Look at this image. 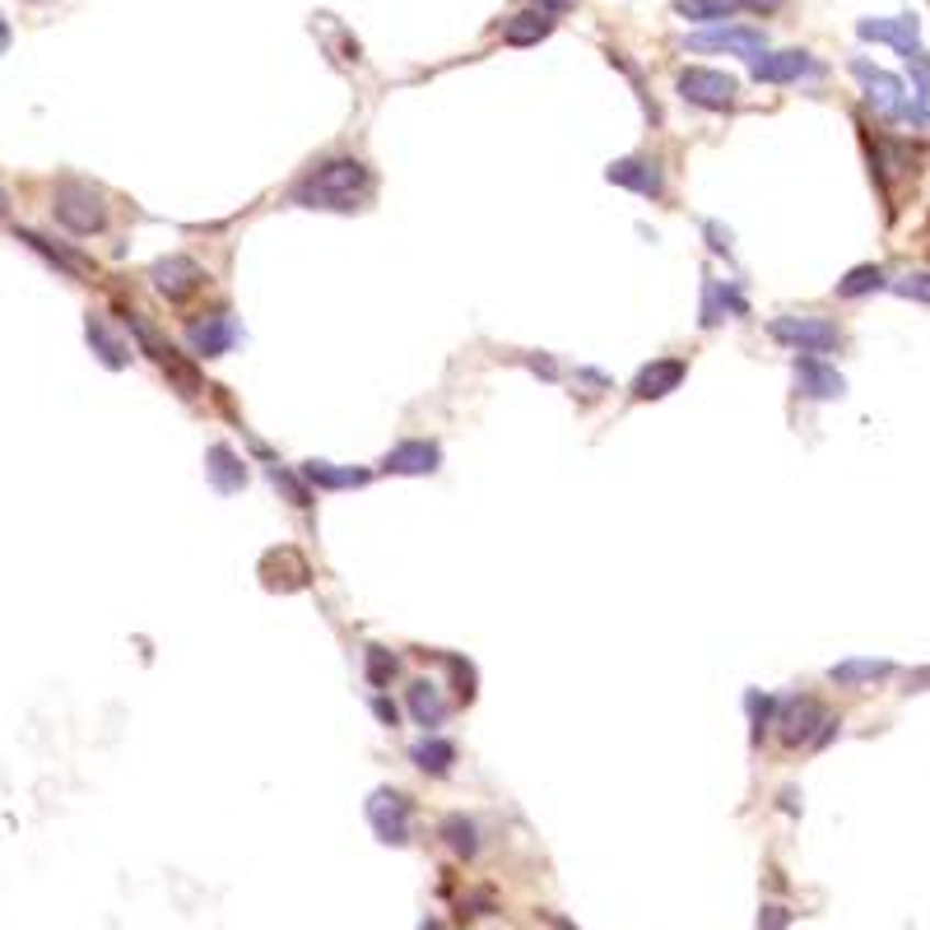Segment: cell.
<instances>
[{
    "label": "cell",
    "mask_w": 930,
    "mask_h": 930,
    "mask_svg": "<svg viewBox=\"0 0 930 930\" xmlns=\"http://www.w3.org/2000/svg\"><path fill=\"white\" fill-rule=\"evenodd\" d=\"M372 195V168L363 158L340 154V158H326L316 164L312 172H303L293 182L289 201L303 205V210H335V214H349V210H363V201Z\"/></svg>",
    "instance_id": "obj_1"
},
{
    "label": "cell",
    "mask_w": 930,
    "mask_h": 930,
    "mask_svg": "<svg viewBox=\"0 0 930 930\" xmlns=\"http://www.w3.org/2000/svg\"><path fill=\"white\" fill-rule=\"evenodd\" d=\"M852 75L861 79V89H865V98H870V108H875V112L894 116V122H912V126H926L930 131V112L921 108L917 93H907L903 79H894V75L879 70V66H870L865 56H856V61H852Z\"/></svg>",
    "instance_id": "obj_2"
},
{
    "label": "cell",
    "mask_w": 930,
    "mask_h": 930,
    "mask_svg": "<svg viewBox=\"0 0 930 930\" xmlns=\"http://www.w3.org/2000/svg\"><path fill=\"white\" fill-rule=\"evenodd\" d=\"M777 736L786 749H823L828 740L838 736V721L828 717V707L819 698H809V694H796V698H786L777 707Z\"/></svg>",
    "instance_id": "obj_3"
},
{
    "label": "cell",
    "mask_w": 930,
    "mask_h": 930,
    "mask_svg": "<svg viewBox=\"0 0 930 930\" xmlns=\"http://www.w3.org/2000/svg\"><path fill=\"white\" fill-rule=\"evenodd\" d=\"M52 214H56V224H61L66 233H75V237H93V233L108 228V201H103V191H93L89 182H61V187H56Z\"/></svg>",
    "instance_id": "obj_4"
},
{
    "label": "cell",
    "mask_w": 930,
    "mask_h": 930,
    "mask_svg": "<svg viewBox=\"0 0 930 930\" xmlns=\"http://www.w3.org/2000/svg\"><path fill=\"white\" fill-rule=\"evenodd\" d=\"M773 340L786 345V349H796V354H809V359H823V354H833L842 349V326L838 322H828V316H815V312H805V316H773Z\"/></svg>",
    "instance_id": "obj_5"
},
{
    "label": "cell",
    "mask_w": 930,
    "mask_h": 930,
    "mask_svg": "<svg viewBox=\"0 0 930 930\" xmlns=\"http://www.w3.org/2000/svg\"><path fill=\"white\" fill-rule=\"evenodd\" d=\"M675 89H680L684 103L707 108V112H726L730 103H736V93H740V85H736V79H730L726 70H707V66H688V70H680Z\"/></svg>",
    "instance_id": "obj_6"
},
{
    "label": "cell",
    "mask_w": 930,
    "mask_h": 930,
    "mask_svg": "<svg viewBox=\"0 0 930 930\" xmlns=\"http://www.w3.org/2000/svg\"><path fill=\"white\" fill-rule=\"evenodd\" d=\"M122 316H126V326L135 330V340H141V349L149 354V359H154L158 368L168 372V378H172L177 386H182V395H201V391H205L201 372H195V368H191V363H187V359H182V354H177L172 345H164V340H158V335H154V330L141 322V312H126V307H122Z\"/></svg>",
    "instance_id": "obj_7"
},
{
    "label": "cell",
    "mask_w": 930,
    "mask_h": 930,
    "mask_svg": "<svg viewBox=\"0 0 930 930\" xmlns=\"http://www.w3.org/2000/svg\"><path fill=\"white\" fill-rule=\"evenodd\" d=\"M410 819H414V805L405 791H372L368 796V823H372V833H378V842L386 847H405L410 842Z\"/></svg>",
    "instance_id": "obj_8"
},
{
    "label": "cell",
    "mask_w": 930,
    "mask_h": 930,
    "mask_svg": "<svg viewBox=\"0 0 930 930\" xmlns=\"http://www.w3.org/2000/svg\"><path fill=\"white\" fill-rule=\"evenodd\" d=\"M210 274L201 270V261H191V256H164V261L149 266V284L164 293L168 303H187L195 293L205 289Z\"/></svg>",
    "instance_id": "obj_9"
},
{
    "label": "cell",
    "mask_w": 930,
    "mask_h": 930,
    "mask_svg": "<svg viewBox=\"0 0 930 930\" xmlns=\"http://www.w3.org/2000/svg\"><path fill=\"white\" fill-rule=\"evenodd\" d=\"M605 177H609L615 187H624V191L647 195V201H661V195H665V172H661L657 158H642V154L615 158V164L605 168Z\"/></svg>",
    "instance_id": "obj_10"
},
{
    "label": "cell",
    "mask_w": 930,
    "mask_h": 930,
    "mask_svg": "<svg viewBox=\"0 0 930 930\" xmlns=\"http://www.w3.org/2000/svg\"><path fill=\"white\" fill-rule=\"evenodd\" d=\"M856 33L865 37V43H888V47H898L903 56H912L921 52V19L917 14H888V19H861Z\"/></svg>",
    "instance_id": "obj_11"
},
{
    "label": "cell",
    "mask_w": 930,
    "mask_h": 930,
    "mask_svg": "<svg viewBox=\"0 0 930 930\" xmlns=\"http://www.w3.org/2000/svg\"><path fill=\"white\" fill-rule=\"evenodd\" d=\"M688 47H694V52H736V56H744V61L754 66L759 56L767 52V33L763 29H721V33L688 37Z\"/></svg>",
    "instance_id": "obj_12"
},
{
    "label": "cell",
    "mask_w": 930,
    "mask_h": 930,
    "mask_svg": "<svg viewBox=\"0 0 930 930\" xmlns=\"http://www.w3.org/2000/svg\"><path fill=\"white\" fill-rule=\"evenodd\" d=\"M749 70H754L759 85H796L800 75H819L823 66L809 52H763Z\"/></svg>",
    "instance_id": "obj_13"
},
{
    "label": "cell",
    "mask_w": 930,
    "mask_h": 930,
    "mask_svg": "<svg viewBox=\"0 0 930 930\" xmlns=\"http://www.w3.org/2000/svg\"><path fill=\"white\" fill-rule=\"evenodd\" d=\"M261 578H266L270 591H303L312 582V568H307V559L299 549L280 545V549H270L261 559Z\"/></svg>",
    "instance_id": "obj_14"
},
{
    "label": "cell",
    "mask_w": 930,
    "mask_h": 930,
    "mask_svg": "<svg viewBox=\"0 0 930 930\" xmlns=\"http://www.w3.org/2000/svg\"><path fill=\"white\" fill-rule=\"evenodd\" d=\"M688 378V363L684 359H651L638 382H632V401H665L670 391H680Z\"/></svg>",
    "instance_id": "obj_15"
},
{
    "label": "cell",
    "mask_w": 930,
    "mask_h": 930,
    "mask_svg": "<svg viewBox=\"0 0 930 930\" xmlns=\"http://www.w3.org/2000/svg\"><path fill=\"white\" fill-rule=\"evenodd\" d=\"M438 466H442V447L428 442V438L395 442L386 457H382V470H386V474H433Z\"/></svg>",
    "instance_id": "obj_16"
},
{
    "label": "cell",
    "mask_w": 930,
    "mask_h": 930,
    "mask_svg": "<svg viewBox=\"0 0 930 930\" xmlns=\"http://www.w3.org/2000/svg\"><path fill=\"white\" fill-rule=\"evenodd\" d=\"M796 382L800 391L809 395V401H838V395L847 391V378L828 363V359H809V354H800L796 359Z\"/></svg>",
    "instance_id": "obj_17"
},
{
    "label": "cell",
    "mask_w": 930,
    "mask_h": 930,
    "mask_svg": "<svg viewBox=\"0 0 930 930\" xmlns=\"http://www.w3.org/2000/svg\"><path fill=\"white\" fill-rule=\"evenodd\" d=\"M744 312H749V303L736 289V280H703V330L721 326L726 316H744Z\"/></svg>",
    "instance_id": "obj_18"
},
{
    "label": "cell",
    "mask_w": 930,
    "mask_h": 930,
    "mask_svg": "<svg viewBox=\"0 0 930 930\" xmlns=\"http://www.w3.org/2000/svg\"><path fill=\"white\" fill-rule=\"evenodd\" d=\"M233 340H237V326L228 312H210L205 322H191V349L201 354V359H220V354H228Z\"/></svg>",
    "instance_id": "obj_19"
},
{
    "label": "cell",
    "mask_w": 930,
    "mask_h": 930,
    "mask_svg": "<svg viewBox=\"0 0 930 930\" xmlns=\"http://www.w3.org/2000/svg\"><path fill=\"white\" fill-rule=\"evenodd\" d=\"M405 703H410V717L419 721L428 736L447 721V698H442V688L433 684V680H414V684L405 688Z\"/></svg>",
    "instance_id": "obj_20"
},
{
    "label": "cell",
    "mask_w": 930,
    "mask_h": 930,
    "mask_svg": "<svg viewBox=\"0 0 930 930\" xmlns=\"http://www.w3.org/2000/svg\"><path fill=\"white\" fill-rule=\"evenodd\" d=\"M299 480L307 489H363L372 474L368 470H354V466H335V461H303L299 466Z\"/></svg>",
    "instance_id": "obj_21"
},
{
    "label": "cell",
    "mask_w": 930,
    "mask_h": 930,
    "mask_svg": "<svg viewBox=\"0 0 930 930\" xmlns=\"http://www.w3.org/2000/svg\"><path fill=\"white\" fill-rule=\"evenodd\" d=\"M205 474H210V484L220 493H237L247 484V466H243V457H237L228 442H214L205 451Z\"/></svg>",
    "instance_id": "obj_22"
},
{
    "label": "cell",
    "mask_w": 930,
    "mask_h": 930,
    "mask_svg": "<svg viewBox=\"0 0 930 930\" xmlns=\"http://www.w3.org/2000/svg\"><path fill=\"white\" fill-rule=\"evenodd\" d=\"M410 759H414V767H419V773H428V777H447V773H451V763H457V744L442 740V736H428V740H419V744L410 749Z\"/></svg>",
    "instance_id": "obj_23"
},
{
    "label": "cell",
    "mask_w": 930,
    "mask_h": 930,
    "mask_svg": "<svg viewBox=\"0 0 930 930\" xmlns=\"http://www.w3.org/2000/svg\"><path fill=\"white\" fill-rule=\"evenodd\" d=\"M553 24H559L553 14H545V10H526V14H517V19H507L503 37H507L512 47H530V43H540V37H549V33H553Z\"/></svg>",
    "instance_id": "obj_24"
},
{
    "label": "cell",
    "mask_w": 930,
    "mask_h": 930,
    "mask_svg": "<svg viewBox=\"0 0 930 930\" xmlns=\"http://www.w3.org/2000/svg\"><path fill=\"white\" fill-rule=\"evenodd\" d=\"M85 335H89L93 354H98V359H103L112 372L131 363V349H126V345H122V340H116V335L108 330V322H103V316H89V322H85Z\"/></svg>",
    "instance_id": "obj_25"
},
{
    "label": "cell",
    "mask_w": 930,
    "mask_h": 930,
    "mask_svg": "<svg viewBox=\"0 0 930 930\" xmlns=\"http://www.w3.org/2000/svg\"><path fill=\"white\" fill-rule=\"evenodd\" d=\"M894 675V665L888 661H838L833 670H828V680L842 684V688H861V684H879Z\"/></svg>",
    "instance_id": "obj_26"
},
{
    "label": "cell",
    "mask_w": 930,
    "mask_h": 930,
    "mask_svg": "<svg viewBox=\"0 0 930 930\" xmlns=\"http://www.w3.org/2000/svg\"><path fill=\"white\" fill-rule=\"evenodd\" d=\"M19 243H24V247H33L37 256H47V261H52L56 270H61V274H70V280H85V274H89V261H79L75 251H61V247H52L47 237H37L33 228H19Z\"/></svg>",
    "instance_id": "obj_27"
},
{
    "label": "cell",
    "mask_w": 930,
    "mask_h": 930,
    "mask_svg": "<svg viewBox=\"0 0 930 930\" xmlns=\"http://www.w3.org/2000/svg\"><path fill=\"white\" fill-rule=\"evenodd\" d=\"M675 14L688 24H726L730 14H740L736 0H675Z\"/></svg>",
    "instance_id": "obj_28"
},
{
    "label": "cell",
    "mask_w": 930,
    "mask_h": 930,
    "mask_svg": "<svg viewBox=\"0 0 930 930\" xmlns=\"http://www.w3.org/2000/svg\"><path fill=\"white\" fill-rule=\"evenodd\" d=\"M442 842L451 847L457 856H480V828H474V819H466V815H447L442 819Z\"/></svg>",
    "instance_id": "obj_29"
},
{
    "label": "cell",
    "mask_w": 930,
    "mask_h": 930,
    "mask_svg": "<svg viewBox=\"0 0 930 930\" xmlns=\"http://www.w3.org/2000/svg\"><path fill=\"white\" fill-rule=\"evenodd\" d=\"M888 284L884 266H852L838 280V299H865V293H879Z\"/></svg>",
    "instance_id": "obj_30"
},
{
    "label": "cell",
    "mask_w": 930,
    "mask_h": 930,
    "mask_svg": "<svg viewBox=\"0 0 930 930\" xmlns=\"http://www.w3.org/2000/svg\"><path fill=\"white\" fill-rule=\"evenodd\" d=\"M395 670H401V661H395L386 647H368L363 651V675H368L372 688H386L395 680Z\"/></svg>",
    "instance_id": "obj_31"
},
{
    "label": "cell",
    "mask_w": 930,
    "mask_h": 930,
    "mask_svg": "<svg viewBox=\"0 0 930 930\" xmlns=\"http://www.w3.org/2000/svg\"><path fill=\"white\" fill-rule=\"evenodd\" d=\"M744 707H749V721H754V726H749V736H754V744H759L767 736V726H777V703L754 688V694H744Z\"/></svg>",
    "instance_id": "obj_32"
},
{
    "label": "cell",
    "mask_w": 930,
    "mask_h": 930,
    "mask_svg": "<svg viewBox=\"0 0 930 930\" xmlns=\"http://www.w3.org/2000/svg\"><path fill=\"white\" fill-rule=\"evenodd\" d=\"M903 61H907V75H912V93L921 103H930V56L912 52V56H903Z\"/></svg>",
    "instance_id": "obj_33"
},
{
    "label": "cell",
    "mask_w": 930,
    "mask_h": 930,
    "mask_svg": "<svg viewBox=\"0 0 930 930\" xmlns=\"http://www.w3.org/2000/svg\"><path fill=\"white\" fill-rule=\"evenodd\" d=\"M442 665L451 670L457 698H461V703H470V698H474V665H470V661H461V657H442Z\"/></svg>",
    "instance_id": "obj_34"
},
{
    "label": "cell",
    "mask_w": 930,
    "mask_h": 930,
    "mask_svg": "<svg viewBox=\"0 0 930 930\" xmlns=\"http://www.w3.org/2000/svg\"><path fill=\"white\" fill-rule=\"evenodd\" d=\"M903 299H912V303H930V270H917V274H907V280L894 284Z\"/></svg>",
    "instance_id": "obj_35"
},
{
    "label": "cell",
    "mask_w": 930,
    "mask_h": 930,
    "mask_svg": "<svg viewBox=\"0 0 930 930\" xmlns=\"http://www.w3.org/2000/svg\"><path fill=\"white\" fill-rule=\"evenodd\" d=\"M786 926H791V912H786L782 903H767L763 912H759V930H786Z\"/></svg>",
    "instance_id": "obj_36"
},
{
    "label": "cell",
    "mask_w": 930,
    "mask_h": 930,
    "mask_svg": "<svg viewBox=\"0 0 930 930\" xmlns=\"http://www.w3.org/2000/svg\"><path fill=\"white\" fill-rule=\"evenodd\" d=\"M372 711H378V721H386V726L401 721V711H395V703H391V698H382V694L372 698Z\"/></svg>",
    "instance_id": "obj_37"
},
{
    "label": "cell",
    "mask_w": 930,
    "mask_h": 930,
    "mask_svg": "<svg viewBox=\"0 0 930 930\" xmlns=\"http://www.w3.org/2000/svg\"><path fill=\"white\" fill-rule=\"evenodd\" d=\"M736 5L749 14H773V10H782V0H736Z\"/></svg>",
    "instance_id": "obj_38"
},
{
    "label": "cell",
    "mask_w": 930,
    "mask_h": 930,
    "mask_svg": "<svg viewBox=\"0 0 930 930\" xmlns=\"http://www.w3.org/2000/svg\"><path fill=\"white\" fill-rule=\"evenodd\" d=\"M703 233H707V243H711V251H730V233H721V224H707Z\"/></svg>",
    "instance_id": "obj_39"
},
{
    "label": "cell",
    "mask_w": 930,
    "mask_h": 930,
    "mask_svg": "<svg viewBox=\"0 0 930 930\" xmlns=\"http://www.w3.org/2000/svg\"><path fill=\"white\" fill-rule=\"evenodd\" d=\"M530 5L545 10V14H559V10H568V5H572V0H530Z\"/></svg>",
    "instance_id": "obj_40"
},
{
    "label": "cell",
    "mask_w": 930,
    "mask_h": 930,
    "mask_svg": "<svg viewBox=\"0 0 930 930\" xmlns=\"http://www.w3.org/2000/svg\"><path fill=\"white\" fill-rule=\"evenodd\" d=\"M912 688H930V670H917V675H912Z\"/></svg>",
    "instance_id": "obj_41"
},
{
    "label": "cell",
    "mask_w": 930,
    "mask_h": 930,
    "mask_svg": "<svg viewBox=\"0 0 930 930\" xmlns=\"http://www.w3.org/2000/svg\"><path fill=\"white\" fill-rule=\"evenodd\" d=\"M5 47H10V24L0 19V52H5Z\"/></svg>",
    "instance_id": "obj_42"
},
{
    "label": "cell",
    "mask_w": 930,
    "mask_h": 930,
    "mask_svg": "<svg viewBox=\"0 0 930 930\" xmlns=\"http://www.w3.org/2000/svg\"><path fill=\"white\" fill-rule=\"evenodd\" d=\"M549 921H553V930H578V926H572V921H563V917H549Z\"/></svg>",
    "instance_id": "obj_43"
},
{
    "label": "cell",
    "mask_w": 930,
    "mask_h": 930,
    "mask_svg": "<svg viewBox=\"0 0 930 930\" xmlns=\"http://www.w3.org/2000/svg\"><path fill=\"white\" fill-rule=\"evenodd\" d=\"M0 210H5V191H0Z\"/></svg>",
    "instance_id": "obj_44"
}]
</instances>
